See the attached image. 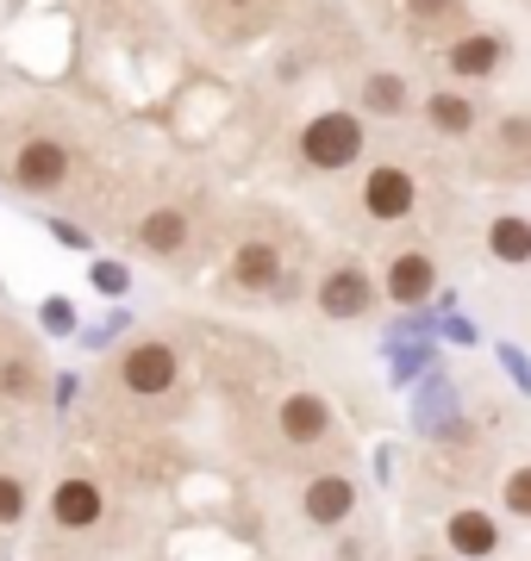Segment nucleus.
I'll return each instance as SVG.
<instances>
[{"instance_id":"1","label":"nucleus","mask_w":531,"mask_h":561,"mask_svg":"<svg viewBox=\"0 0 531 561\" xmlns=\"http://www.w3.org/2000/svg\"><path fill=\"white\" fill-rule=\"evenodd\" d=\"M363 144H369V131L357 113H319L301 131V162L319 169V175H338V169H350V162L363 157Z\"/></svg>"},{"instance_id":"2","label":"nucleus","mask_w":531,"mask_h":561,"mask_svg":"<svg viewBox=\"0 0 531 561\" xmlns=\"http://www.w3.org/2000/svg\"><path fill=\"white\" fill-rule=\"evenodd\" d=\"M176 381H182V356L163 337H144L120 356V387L132 400H163V393H176Z\"/></svg>"},{"instance_id":"3","label":"nucleus","mask_w":531,"mask_h":561,"mask_svg":"<svg viewBox=\"0 0 531 561\" xmlns=\"http://www.w3.org/2000/svg\"><path fill=\"white\" fill-rule=\"evenodd\" d=\"M413 206H419V181H413V169H400V162H375V169L363 175V213L375 225L413 219Z\"/></svg>"},{"instance_id":"4","label":"nucleus","mask_w":531,"mask_h":561,"mask_svg":"<svg viewBox=\"0 0 531 561\" xmlns=\"http://www.w3.org/2000/svg\"><path fill=\"white\" fill-rule=\"evenodd\" d=\"M69 169H76V157H69L63 138H25L13 150V181H20L25 194H57V187H69Z\"/></svg>"},{"instance_id":"5","label":"nucleus","mask_w":531,"mask_h":561,"mask_svg":"<svg viewBox=\"0 0 531 561\" xmlns=\"http://www.w3.org/2000/svg\"><path fill=\"white\" fill-rule=\"evenodd\" d=\"M382 287H388L394 306H426L431 294H438V262H431L426 250H394Z\"/></svg>"},{"instance_id":"6","label":"nucleus","mask_w":531,"mask_h":561,"mask_svg":"<svg viewBox=\"0 0 531 561\" xmlns=\"http://www.w3.org/2000/svg\"><path fill=\"white\" fill-rule=\"evenodd\" d=\"M375 306V280L357 268V262H338L326 280H319V312L326 319H363Z\"/></svg>"},{"instance_id":"7","label":"nucleus","mask_w":531,"mask_h":561,"mask_svg":"<svg viewBox=\"0 0 531 561\" xmlns=\"http://www.w3.org/2000/svg\"><path fill=\"white\" fill-rule=\"evenodd\" d=\"M50 518H57V530H94V524L106 518L101 481H88V474L57 481V493H50Z\"/></svg>"},{"instance_id":"8","label":"nucleus","mask_w":531,"mask_h":561,"mask_svg":"<svg viewBox=\"0 0 531 561\" xmlns=\"http://www.w3.org/2000/svg\"><path fill=\"white\" fill-rule=\"evenodd\" d=\"M275 431H282V443H294V449H313V443L331 437V405L319 400V393H287L282 412H275Z\"/></svg>"},{"instance_id":"9","label":"nucleus","mask_w":531,"mask_h":561,"mask_svg":"<svg viewBox=\"0 0 531 561\" xmlns=\"http://www.w3.org/2000/svg\"><path fill=\"white\" fill-rule=\"evenodd\" d=\"M301 512H307V524H319V530L350 524V512H357V486H350V474H313L307 493H301Z\"/></svg>"},{"instance_id":"10","label":"nucleus","mask_w":531,"mask_h":561,"mask_svg":"<svg viewBox=\"0 0 531 561\" xmlns=\"http://www.w3.org/2000/svg\"><path fill=\"white\" fill-rule=\"evenodd\" d=\"M512 57V44L500 38V32H463V38L444 50V62H450V76H463V81H482V76H494L500 62Z\"/></svg>"},{"instance_id":"11","label":"nucleus","mask_w":531,"mask_h":561,"mask_svg":"<svg viewBox=\"0 0 531 561\" xmlns=\"http://www.w3.org/2000/svg\"><path fill=\"white\" fill-rule=\"evenodd\" d=\"M282 280V250L269 238H245L231 250V287H245V294H269Z\"/></svg>"},{"instance_id":"12","label":"nucleus","mask_w":531,"mask_h":561,"mask_svg":"<svg viewBox=\"0 0 531 561\" xmlns=\"http://www.w3.org/2000/svg\"><path fill=\"white\" fill-rule=\"evenodd\" d=\"M444 542H450V556H463V561H488L500 556V524L488 518V512H450L444 524Z\"/></svg>"},{"instance_id":"13","label":"nucleus","mask_w":531,"mask_h":561,"mask_svg":"<svg viewBox=\"0 0 531 561\" xmlns=\"http://www.w3.org/2000/svg\"><path fill=\"white\" fill-rule=\"evenodd\" d=\"M456 412H463V405H456V387L431 368L426 387H419V405H413V424H419L426 437H450V431H463V424H456Z\"/></svg>"},{"instance_id":"14","label":"nucleus","mask_w":531,"mask_h":561,"mask_svg":"<svg viewBox=\"0 0 531 561\" xmlns=\"http://www.w3.org/2000/svg\"><path fill=\"white\" fill-rule=\"evenodd\" d=\"M188 213L182 206H157V213H144L138 219V250L144 256H182L188 250Z\"/></svg>"},{"instance_id":"15","label":"nucleus","mask_w":531,"mask_h":561,"mask_svg":"<svg viewBox=\"0 0 531 561\" xmlns=\"http://www.w3.org/2000/svg\"><path fill=\"white\" fill-rule=\"evenodd\" d=\"M426 119H431V131H444V138H470V131H475V101H470V94L438 88V94L426 101Z\"/></svg>"},{"instance_id":"16","label":"nucleus","mask_w":531,"mask_h":561,"mask_svg":"<svg viewBox=\"0 0 531 561\" xmlns=\"http://www.w3.org/2000/svg\"><path fill=\"white\" fill-rule=\"evenodd\" d=\"M488 250L494 262H531V219H519V213H507V219H494L488 225Z\"/></svg>"},{"instance_id":"17","label":"nucleus","mask_w":531,"mask_h":561,"mask_svg":"<svg viewBox=\"0 0 531 561\" xmlns=\"http://www.w3.org/2000/svg\"><path fill=\"white\" fill-rule=\"evenodd\" d=\"M363 106L369 113H382V119H400V113L413 106V94H407V81L400 76L375 69V76H363Z\"/></svg>"},{"instance_id":"18","label":"nucleus","mask_w":531,"mask_h":561,"mask_svg":"<svg viewBox=\"0 0 531 561\" xmlns=\"http://www.w3.org/2000/svg\"><path fill=\"white\" fill-rule=\"evenodd\" d=\"M407 7V20L419 25V32H444V25H463L470 13H463V0H400Z\"/></svg>"},{"instance_id":"19","label":"nucleus","mask_w":531,"mask_h":561,"mask_svg":"<svg viewBox=\"0 0 531 561\" xmlns=\"http://www.w3.org/2000/svg\"><path fill=\"white\" fill-rule=\"evenodd\" d=\"M38 393V368L25 356H7L0 362V400H32Z\"/></svg>"},{"instance_id":"20","label":"nucleus","mask_w":531,"mask_h":561,"mask_svg":"<svg viewBox=\"0 0 531 561\" xmlns=\"http://www.w3.org/2000/svg\"><path fill=\"white\" fill-rule=\"evenodd\" d=\"M25 512H32V493H25L20 474H7L0 468V530H13V524H25Z\"/></svg>"},{"instance_id":"21","label":"nucleus","mask_w":531,"mask_h":561,"mask_svg":"<svg viewBox=\"0 0 531 561\" xmlns=\"http://www.w3.org/2000/svg\"><path fill=\"white\" fill-rule=\"evenodd\" d=\"M407 375H431L426 343H394V381H407Z\"/></svg>"},{"instance_id":"22","label":"nucleus","mask_w":531,"mask_h":561,"mask_svg":"<svg viewBox=\"0 0 531 561\" xmlns=\"http://www.w3.org/2000/svg\"><path fill=\"white\" fill-rule=\"evenodd\" d=\"M500 157H531V119H507V125H500L494 162H500Z\"/></svg>"},{"instance_id":"23","label":"nucleus","mask_w":531,"mask_h":561,"mask_svg":"<svg viewBox=\"0 0 531 561\" xmlns=\"http://www.w3.org/2000/svg\"><path fill=\"white\" fill-rule=\"evenodd\" d=\"M500 500H507L512 518H531V468H512L507 486H500Z\"/></svg>"},{"instance_id":"24","label":"nucleus","mask_w":531,"mask_h":561,"mask_svg":"<svg viewBox=\"0 0 531 561\" xmlns=\"http://www.w3.org/2000/svg\"><path fill=\"white\" fill-rule=\"evenodd\" d=\"M38 324L50 331V337H69V331H76V306H69V300H44L38 306Z\"/></svg>"},{"instance_id":"25","label":"nucleus","mask_w":531,"mask_h":561,"mask_svg":"<svg viewBox=\"0 0 531 561\" xmlns=\"http://www.w3.org/2000/svg\"><path fill=\"white\" fill-rule=\"evenodd\" d=\"M500 368H507V375H512V387H519V393H531V362L519 356L512 343H500Z\"/></svg>"},{"instance_id":"26","label":"nucleus","mask_w":531,"mask_h":561,"mask_svg":"<svg viewBox=\"0 0 531 561\" xmlns=\"http://www.w3.org/2000/svg\"><path fill=\"white\" fill-rule=\"evenodd\" d=\"M125 280H132V275H125L120 262H94V287H101V294H113V300H120Z\"/></svg>"},{"instance_id":"27","label":"nucleus","mask_w":531,"mask_h":561,"mask_svg":"<svg viewBox=\"0 0 531 561\" xmlns=\"http://www.w3.org/2000/svg\"><path fill=\"white\" fill-rule=\"evenodd\" d=\"M50 238H57L63 250H88V231L76 219H50Z\"/></svg>"},{"instance_id":"28","label":"nucleus","mask_w":531,"mask_h":561,"mask_svg":"<svg viewBox=\"0 0 531 561\" xmlns=\"http://www.w3.org/2000/svg\"><path fill=\"white\" fill-rule=\"evenodd\" d=\"M444 331H450V337H456V343H475V324H470V319H456V312H450V319H444Z\"/></svg>"},{"instance_id":"29","label":"nucleus","mask_w":531,"mask_h":561,"mask_svg":"<svg viewBox=\"0 0 531 561\" xmlns=\"http://www.w3.org/2000/svg\"><path fill=\"white\" fill-rule=\"evenodd\" d=\"M225 7H257V0H225Z\"/></svg>"},{"instance_id":"30","label":"nucleus","mask_w":531,"mask_h":561,"mask_svg":"<svg viewBox=\"0 0 531 561\" xmlns=\"http://www.w3.org/2000/svg\"><path fill=\"white\" fill-rule=\"evenodd\" d=\"M419 561H438V556H419Z\"/></svg>"}]
</instances>
